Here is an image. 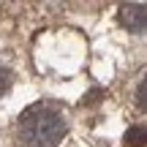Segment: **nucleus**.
Returning a JSON list of instances; mask_svg holds the SVG:
<instances>
[{"instance_id":"20e7f679","label":"nucleus","mask_w":147,"mask_h":147,"mask_svg":"<svg viewBox=\"0 0 147 147\" xmlns=\"http://www.w3.org/2000/svg\"><path fill=\"white\" fill-rule=\"evenodd\" d=\"M8 90V71L3 68V63H0V95Z\"/></svg>"},{"instance_id":"f03ea898","label":"nucleus","mask_w":147,"mask_h":147,"mask_svg":"<svg viewBox=\"0 0 147 147\" xmlns=\"http://www.w3.org/2000/svg\"><path fill=\"white\" fill-rule=\"evenodd\" d=\"M120 22L128 27V30H136L142 33L144 30V3H136V5H123L120 8Z\"/></svg>"},{"instance_id":"f257e3e1","label":"nucleus","mask_w":147,"mask_h":147,"mask_svg":"<svg viewBox=\"0 0 147 147\" xmlns=\"http://www.w3.org/2000/svg\"><path fill=\"white\" fill-rule=\"evenodd\" d=\"M16 134L22 147H55L65 136V117L49 104H36L22 112Z\"/></svg>"},{"instance_id":"39448f33","label":"nucleus","mask_w":147,"mask_h":147,"mask_svg":"<svg viewBox=\"0 0 147 147\" xmlns=\"http://www.w3.org/2000/svg\"><path fill=\"white\" fill-rule=\"evenodd\" d=\"M139 106L144 109V82H139Z\"/></svg>"},{"instance_id":"7ed1b4c3","label":"nucleus","mask_w":147,"mask_h":147,"mask_svg":"<svg viewBox=\"0 0 147 147\" xmlns=\"http://www.w3.org/2000/svg\"><path fill=\"white\" fill-rule=\"evenodd\" d=\"M144 142H147V128L144 125L128 128L125 139H123V144H125V147H144Z\"/></svg>"}]
</instances>
